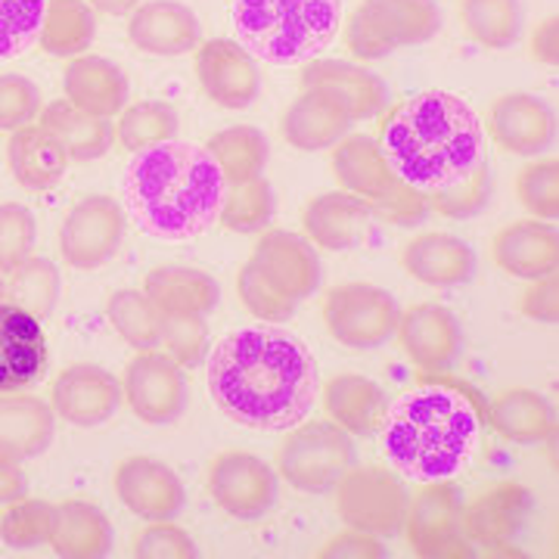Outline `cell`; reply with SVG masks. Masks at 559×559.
I'll list each match as a JSON object with an SVG mask.
<instances>
[{"instance_id": "obj_1", "label": "cell", "mask_w": 559, "mask_h": 559, "mask_svg": "<svg viewBox=\"0 0 559 559\" xmlns=\"http://www.w3.org/2000/svg\"><path fill=\"white\" fill-rule=\"evenodd\" d=\"M389 175L429 212L469 218L488 202L491 165L479 112L451 91H423L399 103L377 134Z\"/></svg>"}, {"instance_id": "obj_2", "label": "cell", "mask_w": 559, "mask_h": 559, "mask_svg": "<svg viewBox=\"0 0 559 559\" xmlns=\"http://www.w3.org/2000/svg\"><path fill=\"white\" fill-rule=\"evenodd\" d=\"M209 395L246 429L289 432L314 411L320 367L314 352L283 326H242L209 352Z\"/></svg>"}, {"instance_id": "obj_3", "label": "cell", "mask_w": 559, "mask_h": 559, "mask_svg": "<svg viewBox=\"0 0 559 559\" xmlns=\"http://www.w3.org/2000/svg\"><path fill=\"white\" fill-rule=\"evenodd\" d=\"M227 180L212 153L197 143L168 140L134 153L121 197L143 234L156 240H193L218 224Z\"/></svg>"}, {"instance_id": "obj_4", "label": "cell", "mask_w": 559, "mask_h": 559, "mask_svg": "<svg viewBox=\"0 0 559 559\" xmlns=\"http://www.w3.org/2000/svg\"><path fill=\"white\" fill-rule=\"evenodd\" d=\"M382 451L392 469L411 481L454 479L481 439L473 401L444 385H417L401 392L382 414Z\"/></svg>"}, {"instance_id": "obj_5", "label": "cell", "mask_w": 559, "mask_h": 559, "mask_svg": "<svg viewBox=\"0 0 559 559\" xmlns=\"http://www.w3.org/2000/svg\"><path fill=\"white\" fill-rule=\"evenodd\" d=\"M230 20L252 57L296 66L314 60L340 35L342 0H234Z\"/></svg>"}, {"instance_id": "obj_6", "label": "cell", "mask_w": 559, "mask_h": 559, "mask_svg": "<svg viewBox=\"0 0 559 559\" xmlns=\"http://www.w3.org/2000/svg\"><path fill=\"white\" fill-rule=\"evenodd\" d=\"M355 466V441L333 419L305 423L289 429L277 448V476L296 491L323 495Z\"/></svg>"}, {"instance_id": "obj_7", "label": "cell", "mask_w": 559, "mask_h": 559, "mask_svg": "<svg viewBox=\"0 0 559 559\" xmlns=\"http://www.w3.org/2000/svg\"><path fill=\"white\" fill-rule=\"evenodd\" d=\"M399 314V301L392 299V293L364 280L340 283L323 296L326 333L355 352H370L392 340Z\"/></svg>"}, {"instance_id": "obj_8", "label": "cell", "mask_w": 559, "mask_h": 559, "mask_svg": "<svg viewBox=\"0 0 559 559\" xmlns=\"http://www.w3.org/2000/svg\"><path fill=\"white\" fill-rule=\"evenodd\" d=\"M460 488L451 479L419 481L417 491L407 495L404 510V538L417 557L463 559L473 557V547L460 528Z\"/></svg>"}, {"instance_id": "obj_9", "label": "cell", "mask_w": 559, "mask_h": 559, "mask_svg": "<svg viewBox=\"0 0 559 559\" xmlns=\"http://www.w3.org/2000/svg\"><path fill=\"white\" fill-rule=\"evenodd\" d=\"M336 488V513L348 528L367 535H395L401 532L407 510V488L399 473L385 466H352L342 473Z\"/></svg>"}, {"instance_id": "obj_10", "label": "cell", "mask_w": 559, "mask_h": 559, "mask_svg": "<svg viewBox=\"0 0 559 559\" xmlns=\"http://www.w3.org/2000/svg\"><path fill=\"white\" fill-rule=\"evenodd\" d=\"M128 215L119 200L91 193L81 197L60 227V255L75 271H94L119 252Z\"/></svg>"}, {"instance_id": "obj_11", "label": "cell", "mask_w": 559, "mask_h": 559, "mask_svg": "<svg viewBox=\"0 0 559 559\" xmlns=\"http://www.w3.org/2000/svg\"><path fill=\"white\" fill-rule=\"evenodd\" d=\"M209 495L234 520H261L277 500V469L249 451H221L205 473Z\"/></svg>"}, {"instance_id": "obj_12", "label": "cell", "mask_w": 559, "mask_h": 559, "mask_svg": "<svg viewBox=\"0 0 559 559\" xmlns=\"http://www.w3.org/2000/svg\"><path fill=\"white\" fill-rule=\"evenodd\" d=\"M121 399L134 417L150 426L175 423L187 407V380L180 373V364L165 352L143 348L128 360L121 373Z\"/></svg>"}, {"instance_id": "obj_13", "label": "cell", "mask_w": 559, "mask_h": 559, "mask_svg": "<svg viewBox=\"0 0 559 559\" xmlns=\"http://www.w3.org/2000/svg\"><path fill=\"white\" fill-rule=\"evenodd\" d=\"M124 404L121 382L116 373L97 364H72L50 385V407L53 414L79 429L103 426L119 414Z\"/></svg>"}, {"instance_id": "obj_14", "label": "cell", "mask_w": 559, "mask_h": 559, "mask_svg": "<svg viewBox=\"0 0 559 559\" xmlns=\"http://www.w3.org/2000/svg\"><path fill=\"white\" fill-rule=\"evenodd\" d=\"M197 79L205 97L221 109H249L261 87L255 57L230 38H212L197 47Z\"/></svg>"}, {"instance_id": "obj_15", "label": "cell", "mask_w": 559, "mask_h": 559, "mask_svg": "<svg viewBox=\"0 0 559 559\" xmlns=\"http://www.w3.org/2000/svg\"><path fill=\"white\" fill-rule=\"evenodd\" d=\"M112 488L119 500L138 516V520L156 522V520H175L183 507V481L180 476L156 457L134 454L124 457L116 466Z\"/></svg>"}, {"instance_id": "obj_16", "label": "cell", "mask_w": 559, "mask_h": 559, "mask_svg": "<svg viewBox=\"0 0 559 559\" xmlns=\"http://www.w3.org/2000/svg\"><path fill=\"white\" fill-rule=\"evenodd\" d=\"M532 513V495L520 481H495L481 488L469 503L460 510V528L469 544H479L498 550L510 547V540L520 535V528Z\"/></svg>"}, {"instance_id": "obj_17", "label": "cell", "mask_w": 559, "mask_h": 559, "mask_svg": "<svg viewBox=\"0 0 559 559\" xmlns=\"http://www.w3.org/2000/svg\"><path fill=\"white\" fill-rule=\"evenodd\" d=\"M301 91L326 97L352 121L373 119L389 103V87L380 75L342 60H308L301 69Z\"/></svg>"}, {"instance_id": "obj_18", "label": "cell", "mask_w": 559, "mask_h": 559, "mask_svg": "<svg viewBox=\"0 0 559 559\" xmlns=\"http://www.w3.org/2000/svg\"><path fill=\"white\" fill-rule=\"evenodd\" d=\"M252 264L286 299L301 301L320 286V259L314 246L293 230H267L252 249Z\"/></svg>"}, {"instance_id": "obj_19", "label": "cell", "mask_w": 559, "mask_h": 559, "mask_svg": "<svg viewBox=\"0 0 559 559\" xmlns=\"http://www.w3.org/2000/svg\"><path fill=\"white\" fill-rule=\"evenodd\" d=\"M47 333L35 314L0 301V392H22L47 370Z\"/></svg>"}, {"instance_id": "obj_20", "label": "cell", "mask_w": 559, "mask_h": 559, "mask_svg": "<svg viewBox=\"0 0 559 559\" xmlns=\"http://www.w3.org/2000/svg\"><path fill=\"white\" fill-rule=\"evenodd\" d=\"M485 134L495 146L513 156H540L557 134L550 106L535 94H503L491 103Z\"/></svg>"}, {"instance_id": "obj_21", "label": "cell", "mask_w": 559, "mask_h": 559, "mask_svg": "<svg viewBox=\"0 0 559 559\" xmlns=\"http://www.w3.org/2000/svg\"><path fill=\"white\" fill-rule=\"evenodd\" d=\"M395 336L404 358L419 370H444L460 352L457 318L439 301H419L399 314Z\"/></svg>"}, {"instance_id": "obj_22", "label": "cell", "mask_w": 559, "mask_h": 559, "mask_svg": "<svg viewBox=\"0 0 559 559\" xmlns=\"http://www.w3.org/2000/svg\"><path fill=\"white\" fill-rule=\"evenodd\" d=\"M200 16L178 0H146L128 20V40L153 57H180L200 47Z\"/></svg>"}, {"instance_id": "obj_23", "label": "cell", "mask_w": 559, "mask_h": 559, "mask_svg": "<svg viewBox=\"0 0 559 559\" xmlns=\"http://www.w3.org/2000/svg\"><path fill=\"white\" fill-rule=\"evenodd\" d=\"M491 259L510 277H550V274H557L559 264L557 227L540 218L513 221V224L500 227L498 234H495Z\"/></svg>"}, {"instance_id": "obj_24", "label": "cell", "mask_w": 559, "mask_h": 559, "mask_svg": "<svg viewBox=\"0 0 559 559\" xmlns=\"http://www.w3.org/2000/svg\"><path fill=\"white\" fill-rule=\"evenodd\" d=\"M401 267L426 286H460L476 274V252L469 242L444 230H426L401 246Z\"/></svg>"}, {"instance_id": "obj_25", "label": "cell", "mask_w": 559, "mask_h": 559, "mask_svg": "<svg viewBox=\"0 0 559 559\" xmlns=\"http://www.w3.org/2000/svg\"><path fill=\"white\" fill-rule=\"evenodd\" d=\"M373 221V212L367 209V202L345 193V190H333V193H320L314 200L305 202L301 209V230L305 240L318 249H330V252H345L367 234Z\"/></svg>"}, {"instance_id": "obj_26", "label": "cell", "mask_w": 559, "mask_h": 559, "mask_svg": "<svg viewBox=\"0 0 559 559\" xmlns=\"http://www.w3.org/2000/svg\"><path fill=\"white\" fill-rule=\"evenodd\" d=\"M62 94L81 112L109 121L128 106V75L106 57L81 53L62 72Z\"/></svg>"}, {"instance_id": "obj_27", "label": "cell", "mask_w": 559, "mask_h": 559, "mask_svg": "<svg viewBox=\"0 0 559 559\" xmlns=\"http://www.w3.org/2000/svg\"><path fill=\"white\" fill-rule=\"evenodd\" d=\"M330 153H333L330 168H333V178L340 183V190L360 197L370 212L395 193L399 180L389 175L380 146H377V138L345 134Z\"/></svg>"}, {"instance_id": "obj_28", "label": "cell", "mask_w": 559, "mask_h": 559, "mask_svg": "<svg viewBox=\"0 0 559 559\" xmlns=\"http://www.w3.org/2000/svg\"><path fill=\"white\" fill-rule=\"evenodd\" d=\"M355 13L370 25V32L382 40L389 53L399 47L426 44L441 28L436 0H360Z\"/></svg>"}, {"instance_id": "obj_29", "label": "cell", "mask_w": 559, "mask_h": 559, "mask_svg": "<svg viewBox=\"0 0 559 559\" xmlns=\"http://www.w3.org/2000/svg\"><path fill=\"white\" fill-rule=\"evenodd\" d=\"M143 296L159 308L162 318H205L218 305V283L200 267L162 264L143 280Z\"/></svg>"}, {"instance_id": "obj_30", "label": "cell", "mask_w": 559, "mask_h": 559, "mask_svg": "<svg viewBox=\"0 0 559 559\" xmlns=\"http://www.w3.org/2000/svg\"><path fill=\"white\" fill-rule=\"evenodd\" d=\"M57 432L53 407L38 395L0 392V451L10 457L32 460L44 454Z\"/></svg>"}, {"instance_id": "obj_31", "label": "cell", "mask_w": 559, "mask_h": 559, "mask_svg": "<svg viewBox=\"0 0 559 559\" xmlns=\"http://www.w3.org/2000/svg\"><path fill=\"white\" fill-rule=\"evenodd\" d=\"M47 544L62 559H100L112 547V525L100 507L87 500H62L50 513Z\"/></svg>"}, {"instance_id": "obj_32", "label": "cell", "mask_w": 559, "mask_h": 559, "mask_svg": "<svg viewBox=\"0 0 559 559\" xmlns=\"http://www.w3.org/2000/svg\"><path fill=\"white\" fill-rule=\"evenodd\" d=\"M348 128H352V119L340 106H333L314 91H301L280 116V134L293 150H301V153L333 150L348 134Z\"/></svg>"}, {"instance_id": "obj_33", "label": "cell", "mask_w": 559, "mask_h": 559, "mask_svg": "<svg viewBox=\"0 0 559 559\" xmlns=\"http://www.w3.org/2000/svg\"><path fill=\"white\" fill-rule=\"evenodd\" d=\"M320 404L326 411V419H333L348 436H373L385 414L382 389L360 373H340L323 382Z\"/></svg>"}, {"instance_id": "obj_34", "label": "cell", "mask_w": 559, "mask_h": 559, "mask_svg": "<svg viewBox=\"0 0 559 559\" xmlns=\"http://www.w3.org/2000/svg\"><path fill=\"white\" fill-rule=\"evenodd\" d=\"M7 159L10 171L20 187L25 190H50L57 187L66 175L69 156L62 153V146L50 138L40 124H25L20 131H13L10 146H7Z\"/></svg>"}, {"instance_id": "obj_35", "label": "cell", "mask_w": 559, "mask_h": 559, "mask_svg": "<svg viewBox=\"0 0 559 559\" xmlns=\"http://www.w3.org/2000/svg\"><path fill=\"white\" fill-rule=\"evenodd\" d=\"M40 128L57 140L72 162H94L106 156L112 143V124L97 116L81 112L69 100H53L40 112Z\"/></svg>"}, {"instance_id": "obj_36", "label": "cell", "mask_w": 559, "mask_h": 559, "mask_svg": "<svg viewBox=\"0 0 559 559\" xmlns=\"http://www.w3.org/2000/svg\"><path fill=\"white\" fill-rule=\"evenodd\" d=\"M491 426L507 441L538 444L554 436V411L538 392L510 389V392H500L491 404Z\"/></svg>"}, {"instance_id": "obj_37", "label": "cell", "mask_w": 559, "mask_h": 559, "mask_svg": "<svg viewBox=\"0 0 559 559\" xmlns=\"http://www.w3.org/2000/svg\"><path fill=\"white\" fill-rule=\"evenodd\" d=\"M97 38L94 10L84 0H47L44 25H40V47L50 57L75 60Z\"/></svg>"}, {"instance_id": "obj_38", "label": "cell", "mask_w": 559, "mask_h": 559, "mask_svg": "<svg viewBox=\"0 0 559 559\" xmlns=\"http://www.w3.org/2000/svg\"><path fill=\"white\" fill-rule=\"evenodd\" d=\"M205 150L212 153V159L218 162L221 175L227 183L261 178V171L267 168V156H271L267 138L252 124L224 128V131L209 138Z\"/></svg>"}, {"instance_id": "obj_39", "label": "cell", "mask_w": 559, "mask_h": 559, "mask_svg": "<svg viewBox=\"0 0 559 559\" xmlns=\"http://www.w3.org/2000/svg\"><path fill=\"white\" fill-rule=\"evenodd\" d=\"M457 16L463 32L488 50H503L520 40V0H457Z\"/></svg>"}, {"instance_id": "obj_40", "label": "cell", "mask_w": 559, "mask_h": 559, "mask_svg": "<svg viewBox=\"0 0 559 559\" xmlns=\"http://www.w3.org/2000/svg\"><path fill=\"white\" fill-rule=\"evenodd\" d=\"M178 128L180 121L175 106L162 100H140L121 109L112 138L119 140L121 150L143 153L150 146H159V143L178 138Z\"/></svg>"}, {"instance_id": "obj_41", "label": "cell", "mask_w": 559, "mask_h": 559, "mask_svg": "<svg viewBox=\"0 0 559 559\" xmlns=\"http://www.w3.org/2000/svg\"><path fill=\"white\" fill-rule=\"evenodd\" d=\"M106 318L112 330L131 348H156L162 340V314L153 301L143 296V289H119L106 301Z\"/></svg>"}, {"instance_id": "obj_42", "label": "cell", "mask_w": 559, "mask_h": 559, "mask_svg": "<svg viewBox=\"0 0 559 559\" xmlns=\"http://www.w3.org/2000/svg\"><path fill=\"white\" fill-rule=\"evenodd\" d=\"M274 187L264 178L227 183V193L221 202L218 224L230 234H255L274 218Z\"/></svg>"}, {"instance_id": "obj_43", "label": "cell", "mask_w": 559, "mask_h": 559, "mask_svg": "<svg viewBox=\"0 0 559 559\" xmlns=\"http://www.w3.org/2000/svg\"><path fill=\"white\" fill-rule=\"evenodd\" d=\"M3 280H7V299L25 308L28 314L47 318L57 308V299H60V271H57L53 261L28 255L13 274H7Z\"/></svg>"}, {"instance_id": "obj_44", "label": "cell", "mask_w": 559, "mask_h": 559, "mask_svg": "<svg viewBox=\"0 0 559 559\" xmlns=\"http://www.w3.org/2000/svg\"><path fill=\"white\" fill-rule=\"evenodd\" d=\"M50 513L53 503L35 498H16L0 513V540L13 550H32L50 538Z\"/></svg>"}, {"instance_id": "obj_45", "label": "cell", "mask_w": 559, "mask_h": 559, "mask_svg": "<svg viewBox=\"0 0 559 559\" xmlns=\"http://www.w3.org/2000/svg\"><path fill=\"white\" fill-rule=\"evenodd\" d=\"M516 197L532 218L557 221L559 215V162L557 156L528 162L516 175Z\"/></svg>"}, {"instance_id": "obj_46", "label": "cell", "mask_w": 559, "mask_h": 559, "mask_svg": "<svg viewBox=\"0 0 559 559\" xmlns=\"http://www.w3.org/2000/svg\"><path fill=\"white\" fill-rule=\"evenodd\" d=\"M47 0H0V60L22 57L40 35Z\"/></svg>"}, {"instance_id": "obj_47", "label": "cell", "mask_w": 559, "mask_h": 559, "mask_svg": "<svg viewBox=\"0 0 559 559\" xmlns=\"http://www.w3.org/2000/svg\"><path fill=\"white\" fill-rule=\"evenodd\" d=\"M237 296H240L242 308L252 314V318L264 320V323H283L296 314L299 301L286 299L283 293H277L267 280L261 277L255 271L252 261H246L237 274Z\"/></svg>"}, {"instance_id": "obj_48", "label": "cell", "mask_w": 559, "mask_h": 559, "mask_svg": "<svg viewBox=\"0 0 559 559\" xmlns=\"http://www.w3.org/2000/svg\"><path fill=\"white\" fill-rule=\"evenodd\" d=\"M35 249V215L22 202L0 205V274H13Z\"/></svg>"}, {"instance_id": "obj_49", "label": "cell", "mask_w": 559, "mask_h": 559, "mask_svg": "<svg viewBox=\"0 0 559 559\" xmlns=\"http://www.w3.org/2000/svg\"><path fill=\"white\" fill-rule=\"evenodd\" d=\"M131 554L138 559H193L197 544L171 520H156L134 535Z\"/></svg>"}, {"instance_id": "obj_50", "label": "cell", "mask_w": 559, "mask_h": 559, "mask_svg": "<svg viewBox=\"0 0 559 559\" xmlns=\"http://www.w3.org/2000/svg\"><path fill=\"white\" fill-rule=\"evenodd\" d=\"M168 358L180 367H197L209 348V330L202 318H165L162 320V340Z\"/></svg>"}, {"instance_id": "obj_51", "label": "cell", "mask_w": 559, "mask_h": 559, "mask_svg": "<svg viewBox=\"0 0 559 559\" xmlns=\"http://www.w3.org/2000/svg\"><path fill=\"white\" fill-rule=\"evenodd\" d=\"M38 116V87L25 75H0V131H20Z\"/></svg>"}, {"instance_id": "obj_52", "label": "cell", "mask_w": 559, "mask_h": 559, "mask_svg": "<svg viewBox=\"0 0 559 559\" xmlns=\"http://www.w3.org/2000/svg\"><path fill=\"white\" fill-rule=\"evenodd\" d=\"M520 314H525L528 320H538V323H557L559 320L557 274L532 280V286L522 293Z\"/></svg>"}, {"instance_id": "obj_53", "label": "cell", "mask_w": 559, "mask_h": 559, "mask_svg": "<svg viewBox=\"0 0 559 559\" xmlns=\"http://www.w3.org/2000/svg\"><path fill=\"white\" fill-rule=\"evenodd\" d=\"M320 559H382L385 550L377 535H367L358 528H348L320 547Z\"/></svg>"}, {"instance_id": "obj_54", "label": "cell", "mask_w": 559, "mask_h": 559, "mask_svg": "<svg viewBox=\"0 0 559 559\" xmlns=\"http://www.w3.org/2000/svg\"><path fill=\"white\" fill-rule=\"evenodd\" d=\"M528 50H532V60L540 62V66H554V62H557V57H559V28H557V20H554V16L535 25Z\"/></svg>"}, {"instance_id": "obj_55", "label": "cell", "mask_w": 559, "mask_h": 559, "mask_svg": "<svg viewBox=\"0 0 559 559\" xmlns=\"http://www.w3.org/2000/svg\"><path fill=\"white\" fill-rule=\"evenodd\" d=\"M25 495V476L20 469V460L0 451V503H10Z\"/></svg>"}, {"instance_id": "obj_56", "label": "cell", "mask_w": 559, "mask_h": 559, "mask_svg": "<svg viewBox=\"0 0 559 559\" xmlns=\"http://www.w3.org/2000/svg\"><path fill=\"white\" fill-rule=\"evenodd\" d=\"M143 0H94V7L106 16H131Z\"/></svg>"}, {"instance_id": "obj_57", "label": "cell", "mask_w": 559, "mask_h": 559, "mask_svg": "<svg viewBox=\"0 0 559 559\" xmlns=\"http://www.w3.org/2000/svg\"><path fill=\"white\" fill-rule=\"evenodd\" d=\"M7 299V280H3V274H0V301Z\"/></svg>"}]
</instances>
